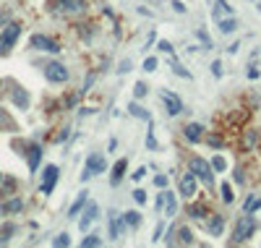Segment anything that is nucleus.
<instances>
[{"mask_svg":"<svg viewBox=\"0 0 261 248\" xmlns=\"http://www.w3.org/2000/svg\"><path fill=\"white\" fill-rule=\"evenodd\" d=\"M254 233H256V219H254V214H251V212H246V214L235 222L232 243H243V241H248V238L254 235Z\"/></svg>","mask_w":261,"mask_h":248,"instance_id":"obj_1","label":"nucleus"},{"mask_svg":"<svg viewBox=\"0 0 261 248\" xmlns=\"http://www.w3.org/2000/svg\"><path fill=\"white\" fill-rule=\"evenodd\" d=\"M18 34H21V26L18 24H8L5 26V32L0 34V55H5L8 50L16 44V40H18Z\"/></svg>","mask_w":261,"mask_h":248,"instance_id":"obj_2","label":"nucleus"},{"mask_svg":"<svg viewBox=\"0 0 261 248\" xmlns=\"http://www.w3.org/2000/svg\"><path fill=\"white\" fill-rule=\"evenodd\" d=\"M50 5L58 13H81L87 8V0H50Z\"/></svg>","mask_w":261,"mask_h":248,"instance_id":"obj_3","label":"nucleus"},{"mask_svg":"<svg viewBox=\"0 0 261 248\" xmlns=\"http://www.w3.org/2000/svg\"><path fill=\"white\" fill-rule=\"evenodd\" d=\"M191 172L199 180H204V183H212V165L207 162V160H201V157H193L191 160Z\"/></svg>","mask_w":261,"mask_h":248,"instance_id":"obj_4","label":"nucleus"},{"mask_svg":"<svg viewBox=\"0 0 261 248\" xmlns=\"http://www.w3.org/2000/svg\"><path fill=\"white\" fill-rule=\"evenodd\" d=\"M44 76H47V81H52V84H63V81H68V68L60 66V63H47V66H44Z\"/></svg>","mask_w":261,"mask_h":248,"instance_id":"obj_5","label":"nucleus"},{"mask_svg":"<svg viewBox=\"0 0 261 248\" xmlns=\"http://www.w3.org/2000/svg\"><path fill=\"white\" fill-rule=\"evenodd\" d=\"M32 47L34 50H44V52H60L58 42H52L50 37H44V34H34L32 37Z\"/></svg>","mask_w":261,"mask_h":248,"instance_id":"obj_6","label":"nucleus"},{"mask_svg":"<svg viewBox=\"0 0 261 248\" xmlns=\"http://www.w3.org/2000/svg\"><path fill=\"white\" fill-rule=\"evenodd\" d=\"M97 172H105V160H102L99 154H91L87 160V170H84L81 180H89V175H97Z\"/></svg>","mask_w":261,"mask_h":248,"instance_id":"obj_7","label":"nucleus"},{"mask_svg":"<svg viewBox=\"0 0 261 248\" xmlns=\"http://www.w3.org/2000/svg\"><path fill=\"white\" fill-rule=\"evenodd\" d=\"M55 183H58V167L47 165V167H44V178H42V194H52Z\"/></svg>","mask_w":261,"mask_h":248,"instance_id":"obj_8","label":"nucleus"},{"mask_svg":"<svg viewBox=\"0 0 261 248\" xmlns=\"http://www.w3.org/2000/svg\"><path fill=\"white\" fill-rule=\"evenodd\" d=\"M196 178L193 172H188V175H183L180 178V196H185V199H191L193 194H196Z\"/></svg>","mask_w":261,"mask_h":248,"instance_id":"obj_9","label":"nucleus"},{"mask_svg":"<svg viewBox=\"0 0 261 248\" xmlns=\"http://www.w3.org/2000/svg\"><path fill=\"white\" fill-rule=\"evenodd\" d=\"M162 99H165L167 113H170V115H180V113H183V102H180L175 94H170V91H162Z\"/></svg>","mask_w":261,"mask_h":248,"instance_id":"obj_10","label":"nucleus"},{"mask_svg":"<svg viewBox=\"0 0 261 248\" xmlns=\"http://www.w3.org/2000/svg\"><path fill=\"white\" fill-rule=\"evenodd\" d=\"M110 235L113 238L123 235V219H120V214H115V212H110Z\"/></svg>","mask_w":261,"mask_h":248,"instance_id":"obj_11","label":"nucleus"},{"mask_svg":"<svg viewBox=\"0 0 261 248\" xmlns=\"http://www.w3.org/2000/svg\"><path fill=\"white\" fill-rule=\"evenodd\" d=\"M40 160H42V146L32 144V146H29V170H32V172L40 167Z\"/></svg>","mask_w":261,"mask_h":248,"instance_id":"obj_12","label":"nucleus"},{"mask_svg":"<svg viewBox=\"0 0 261 248\" xmlns=\"http://www.w3.org/2000/svg\"><path fill=\"white\" fill-rule=\"evenodd\" d=\"M94 217H97V204H89V209L84 212V217H81L79 227H81V230H89V225L94 222Z\"/></svg>","mask_w":261,"mask_h":248,"instance_id":"obj_13","label":"nucleus"},{"mask_svg":"<svg viewBox=\"0 0 261 248\" xmlns=\"http://www.w3.org/2000/svg\"><path fill=\"white\" fill-rule=\"evenodd\" d=\"M256 141H259V133H256V131H246V133H243V141H240V149L251 152V149L256 146Z\"/></svg>","mask_w":261,"mask_h":248,"instance_id":"obj_14","label":"nucleus"},{"mask_svg":"<svg viewBox=\"0 0 261 248\" xmlns=\"http://www.w3.org/2000/svg\"><path fill=\"white\" fill-rule=\"evenodd\" d=\"M201 131H204V128L199 123H188V125H185V139H188V141H201Z\"/></svg>","mask_w":261,"mask_h":248,"instance_id":"obj_15","label":"nucleus"},{"mask_svg":"<svg viewBox=\"0 0 261 248\" xmlns=\"http://www.w3.org/2000/svg\"><path fill=\"white\" fill-rule=\"evenodd\" d=\"M126 167H128V162H126V160H118V162H115V167H113V186H118V183L123 180Z\"/></svg>","mask_w":261,"mask_h":248,"instance_id":"obj_16","label":"nucleus"},{"mask_svg":"<svg viewBox=\"0 0 261 248\" xmlns=\"http://www.w3.org/2000/svg\"><path fill=\"white\" fill-rule=\"evenodd\" d=\"M21 209H24V201L21 199H11V201H5V204L0 207V214L3 212H21Z\"/></svg>","mask_w":261,"mask_h":248,"instance_id":"obj_17","label":"nucleus"},{"mask_svg":"<svg viewBox=\"0 0 261 248\" xmlns=\"http://www.w3.org/2000/svg\"><path fill=\"white\" fill-rule=\"evenodd\" d=\"M13 102L21 107V110H26V107H29V94H26L24 89H16L13 91Z\"/></svg>","mask_w":261,"mask_h":248,"instance_id":"obj_18","label":"nucleus"},{"mask_svg":"<svg viewBox=\"0 0 261 248\" xmlns=\"http://www.w3.org/2000/svg\"><path fill=\"white\" fill-rule=\"evenodd\" d=\"M84 204H87V194H79V199L71 204V209H68V217H76L81 209H84Z\"/></svg>","mask_w":261,"mask_h":248,"instance_id":"obj_19","label":"nucleus"},{"mask_svg":"<svg viewBox=\"0 0 261 248\" xmlns=\"http://www.w3.org/2000/svg\"><path fill=\"white\" fill-rule=\"evenodd\" d=\"M128 110H130V115H136V118H138V121H146V123H152V115H149V113H146V110H144L141 105H130Z\"/></svg>","mask_w":261,"mask_h":248,"instance_id":"obj_20","label":"nucleus"},{"mask_svg":"<svg viewBox=\"0 0 261 248\" xmlns=\"http://www.w3.org/2000/svg\"><path fill=\"white\" fill-rule=\"evenodd\" d=\"M188 214H191L193 219H201L204 214H207V207H204V204H191V207H188Z\"/></svg>","mask_w":261,"mask_h":248,"instance_id":"obj_21","label":"nucleus"},{"mask_svg":"<svg viewBox=\"0 0 261 248\" xmlns=\"http://www.w3.org/2000/svg\"><path fill=\"white\" fill-rule=\"evenodd\" d=\"M123 222H126L128 227H138L141 217H138V212H128V214H123Z\"/></svg>","mask_w":261,"mask_h":248,"instance_id":"obj_22","label":"nucleus"},{"mask_svg":"<svg viewBox=\"0 0 261 248\" xmlns=\"http://www.w3.org/2000/svg\"><path fill=\"white\" fill-rule=\"evenodd\" d=\"M165 207H167V214H175V209H178V204H175V199H173V194H165Z\"/></svg>","mask_w":261,"mask_h":248,"instance_id":"obj_23","label":"nucleus"},{"mask_svg":"<svg viewBox=\"0 0 261 248\" xmlns=\"http://www.w3.org/2000/svg\"><path fill=\"white\" fill-rule=\"evenodd\" d=\"M222 225H225V222H222V217L217 214V217H214V219H212V225H209V230H212V235H219V233H222Z\"/></svg>","mask_w":261,"mask_h":248,"instance_id":"obj_24","label":"nucleus"},{"mask_svg":"<svg viewBox=\"0 0 261 248\" xmlns=\"http://www.w3.org/2000/svg\"><path fill=\"white\" fill-rule=\"evenodd\" d=\"M235 21H232V18H227V21H219V32H225V34H232L235 32Z\"/></svg>","mask_w":261,"mask_h":248,"instance_id":"obj_25","label":"nucleus"},{"mask_svg":"<svg viewBox=\"0 0 261 248\" xmlns=\"http://www.w3.org/2000/svg\"><path fill=\"white\" fill-rule=\"evenodd\" d=\"M180 243H185V246H191L193 243V235H191V230H188V227H180Z\"/></svg>","mask_w":261,"mask_h":248,"instance_id":"obj_26","label":"nucleus"},{"mask_svg":"<svg viewBox=\"0 0 261 248\" xmlns=\"http://www.w3.org/2000/svg\"><path fill=\"white\" fill-rule=\"evenodd\" d=\"M212 167L217 170V172L227 170V162H225V157H214V160H212Z\"/></svg>","mask_w":261,"mask_h":248,"instance_id":"obj_27","label":"nucleus"},{"mask_svg":"<svg viewBox=\"0 0 261 248\" xmlns=\"http://www.w3.org/2000/svg\"><path fill=\"white\" fill-rule=\"evenodd\" d=\"M13 230H16L13 225H5V227H0V243H5L8 238H11V233H13Z\"/></svg>","mask_w":261,"mask_h":248,"instance_id":"obj_28","label":"nucleus"},{"mask_svg":"<svg viewBox=\"0 0 261 248\" xmlns=\"http://www.w3.org/2000/svg\"><path fill=\"white\" fill-rule=\"evenodd\" d=\"M222 199H225L227 204H230L232 199H235V196H232V188H230V183H222Z\"/></svg>","mask_w":261,"mask_h":248,"instance_id":"obj_29","label":"nucleus"},{"mask_svg":"<svg viewBox=\"0 0 261 248\" xmlns=\"http://www.w3.org/2000/svg\"><path fill=\"white\" fill-rule=\"evenodd\" d=\"M256 209H261V199H248L246 212H256Z\"/></svg>","mask_w":261,"mask_h":248,"instance_id":"obj_30","label":"nucleus"},{"mask_svg":"<svg viewBox=\"0 0 261 248\" xmlns=\"http://www.w3.org/2000/svg\"><path fill=\"white\" fill-rule=\"evenodd\" d=\"M81 246H84V248H89V246H99V238H97V235H89V238H84V241H81Z\"/></svg>","mask_w":261,"mask_h":248,"instance_id":"obj_31","label":"nucleus"},{"mask_svg":"<svg viewBox=\"0 0 261 248\" xmlns=\"http://www.w3.org/2000/svg\"><path fill=\"white\" fill-rule=\"evenodd\" d=\"M133 199L138 201V204H144V201H146V191H141V188H136V191H133Z\"/></svg>","mask_w":261,"mask_h":248,"instance_id":"obj_32","label":"nucleus"},{"mask_svg":"<svg viewBox=\"0 0 261 248\" xmlns=\"http://www.w3.org/2000/svg\"><path fill=\"white\" fill-rule=\"evenodd\" d=\"M68 243H71V238L65 235V233H63V235H58V238H55V246H68Z\"/></svg>","mask_w":261,"mask_h":248,"instance_id":"obj_33","label":"nucleus"},{"mask_svg":"<svg viewBox=\"0 0 261 248\" xmlns=\"http://www.w3.org/2000/svg\"><path fill=\"white\" fill-rule=\"evenodd\" d=\"M133 94H136V97H144V94H146V86L141 84V81H138V84L133 86Z\"/></svg>","mask_w":261,"mask_h":248,"instance_id":"obj_34","label":"nucleus"},{"mask_svg":"<svg viewBox=\"0 0 261 248\" xmlns=\"http://www.w3.org/2000/svg\"><path fill=\"white\" fill-rule=\"evenodd\" d=\"M157 68V60L154 58H146V63H144V71H154Z\"/></svg>","mask_w":261,"mask_h":248,"instance_id":"obj_35","label":"nucleus"},{"mask_svg":"<svg viewBox=\"0 0 261 248\" xmlns=\"http://www.w3.org/2000/svg\"><path fill=\"white\" fill-rule=\"evenodd\" d=\"M146 146H149V149H157V139L152 136V131H149V136H146Z\"/></svg>","mask_w":261,"mask_h":248,"instance_id":"obj_36","label":"nucleus"},{"mask_svg":"<svg viewBox=\"0 0 261 248\" xmlns=\"http://www.w3.org/2000/svg\"><path fill=\"white\" fill-rule=\"evenodd\" d=\"M212 73H214V76H222V66H219V60H214V63H212Z\"/></svg>","mask_w":261,"mask_h":248,"instance_id":"obj_37","label":"nucleus"},{"mask_svg":"<svg viewBox=\"0 0 261 248\" xmlns=\"http://www.w3.org/2000/svg\"><path fill=\"white\" fill-rule=\"evenodd\" d=\"M154 183H157L160 188H165V186H167V175H157V178H154Z\"/></svg>","mask_w":261,"mask_h":248,"instance_id":"obj_38","label":"nucleus"},{"mask_svg":"<svg viewBox=\"0 0 261 248\" xmlns=\"http://www.w3.org/2000/svg\"><path fill=\"white\" fill-rule=\"evenodd\" d=\"M173 71H175V73H178V76H183V79H191V73H188V71H183L180 66H175Z\"/></svg>","mask_w":261,"mask_h":248,"instance_id":"obj_39","label":"nucleus"},{"mask_svg":"<svg viewBox=\"0 0 261 248\" xmlns=\"http://www.w3.org/2000/svg\"><path fill=\"white\" fill-rule=\"evenodd\" d=\"M144 175H146V167H138V170L133 172V180H141Z\"/></svg>","mask_w":261,"mask_h":248,"instance_id":"obj_40","label":"nucleus"},{"mask_svg":"<svg viewBox=\"0 0 261 248\" xmlns=\"http://www.w3.org/2000/svg\"><path fill=\"white\" fill-rule=\"evenodd\" d=\"M173 8H175V11H178V13H183V11H185V5L180 3V0H173Z\"/></svg>","mask_w":261,"mask_h":248,"instance_id":"obj_41","label":"nucleus"},{"mask_svg":"<svg viewBox=\"0 0 261 248\" xmlns=\"http://www.w3.org/2000/svg\"><path fill=\"white\" fill-rule=\"evenodd\" d=\"M209 144L212 146H222V139H219V136H209Z\"/></svg>","mask_w":261,"mask_h":248,"instance_id":"obj_42","label":"nucleus"},{"mask_svg":"<svg viewBox=\"0 0 261 248\" xmlns=\"http://www.w3.org/2000/svg\"><path fill=\"white\" fill-rule=\"evenodd\" d=\"M160 47H162L165 52H173V44H170V42H165V40L160 42Z\"/></svg>","mask_w":261,"mask_h":248,"instance_id":"obj_43","label":"nucleus"},{"mask_svg":"<svg viewBox=\"0 0 261 248\" xmlns=\"http://www.w3.org/2000/svg\"><path fill=\"white\" fill-rule=\"evenodd\" d=\"M0 123H3V125H8V128H11L13 123L11 121H8V118H5V113H0Z\"/></svg>","mask_w":261,"mask_h":248,"instance_id":"obj_44","label":"nucleus"},{"mask_svg":"<svg viewBox=\"0 0 261 248\" xmlns=\"http://www.w3.org/2000/svg\"><path fill=\"white\" fill-rule=\"evenodd\" d=\"M0 178H3V175H0Z\"/></svg>","mask_w":261,"mask_h":248,"instance_id":"obj_45","label":"nucleus"}]
</instances>
